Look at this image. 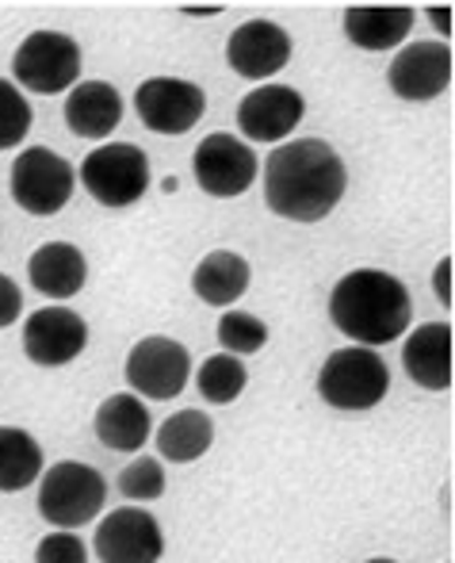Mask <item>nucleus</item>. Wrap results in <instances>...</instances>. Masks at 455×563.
Masks as SVG:
<instances>
[{"label":"nucleus","instance_id":"f257e3e1","mask_svg":"<svg viewBox=\"0 0 455 563\" xmlns=\"http://www.w3.org/2000/svg\"><path fill=\"white\" fill-rule=\"evenodd\" d=\"M348 188L341 154L322 139L284 142L265 162V203L287 223H322Z\"/></svg>","mask_w":455,"mask_h":563},{"label":"nucleus","instance_id":"f03ea898","mask_svg":"<svg viewBox=\"0 0 455 563\" xmlns=\"http://www.w3.org/2000/svg\"><path fill=\"white\" fill-rule=\"evenodd\" d=\"M330 319L356 345L379 349L410 330L413 299L398 276L382 273V268H353L333 288Z\"/></svg>","mask_w":455,"mask_h":563},{"label":"nucleus","instance_id":"7ed1b4c3","mask_svg":"<svg viewBox=\"0 0 455 563\" xmlns=\"http://www.w3.org/2000/svg\"><path fill=\"white\" fill-rule=\"evenodd\" d=\"M108 506V483L92 464L62 460L38 475V514L58 529H81Z\"/></svg>","mask_w":455,"mask_h":563},{"label":"nucleus","instance_id":"20e7f679","mask_svg":"<svg viewBox=\"0 0 455 563\" xmlns=\"http://www.w3.org/2000/svg\"><path fill=\"white\" fill-rule=\"evenodd\" d=\"M390 368L375 349H337L318 372V395L333 410H371L387 399Z\"/></svg>","mask_w":455,"mask_h":563},{"label":"nucleus","instance_id":"39448f33","mask_svg":"<svg viewBox=\"0 0 455 563\" xmlns=\"http://www.w3.org/2000/svg\"><path fill=\"white\" fill-rule=\"evenodd\" d=\"M81 185L103 208H131L149 192V157L134 142H108L81 162Z\"/></svg>","mask_w":455,"mask_h":563},{"label":"nucleus","instance_id":"423d86ee","mask_svg":"<svg viewBox=\"0 0 455 563\" xmlns=\"http://www.w3.org/2000/svg\"><path fill=\"white\" fill-rule=\"evenodd\" d=\"M15 85L43 97L69 92L81 77V46L62 31H31L12 58Z\"/></svg>","mask_w":455,"mask_h":563},{"label":"nucleus","instance_id":"0eeeda50","mask_svg":"<svg viewBox=\"0 0 455 563\" xmlns=\"http://www.w3.org/2000/svg\"><path fill=\"white\" fill-rule=\"evenodd\" d=\"M8 185H12V200L20 203L27 216L46 219V216H58V211L74 200L77 173L62 154H54V150H46V146H31L15 157Z\"/></svg>","mask_w":455,"mask_h":563},{"label":"nucleus","instance_id":"6e6552de","mask_svg":"<svg viewBox=\"0 0 455 563\" xmlns=\"http://www.w3.org/2000/svg\"><path fill=\"white\" fill-rule=\"evenodd\" d=\"M123 379L138 399L169 402L188 387L191 379V353L173 338H142L138 345L126 353Z\"/></svg>","mask_w":455,"mask_h":563},{"label":"nucleus","instance_id":"1a4fd4ad","mask_svg":"<svg viewBox=\"0 0 455 563\" xmlns=\"http://www.w3.org/2000/svg\"><path fill=\"white\" fill-rule=\"evenodd\" d=\"M191 173H196V185L203 188L207 196H214V200H234V196L249 192L260 165L249 142L219 131L199 142V150L191 154Z\"/></svg>","mask_w":455,"mask_h":563},{"label":"nucleus","instance_id":"9d476101","mask_svg":"<svg viewBox=\"0 0 455 563\" xmlns=\"http://www.w3.org/2000/svg\"><path fill=\"white\" fill-rule=\"evenodd\" d=\"M92 549L100 563H157L165 556L162 521L142 506H119L96 526Z\"/></svg>","mask_w":455,"mask_h":563},{"label":"nucleus","instance_id":"9b49d317","mask_svg":"<svg viewBox=\"0 0 455 563\" xmlns=\"http://www.w3.org/2000/svg\"><path fill=\"white\" fill-rule=\"evenodd\" d=\"M134 108L154 134H188L203 119L207 97L199 85L180 77H149L134 92Z\"/></svg>","mask_w":455,"mask_h":563},{"label":"nucleus","instance_id":"f8f14e48","mask_svg":"<svg viewBox=\"0 0 455 563\" xmlns=\"http://www.w3.org/2000/svg\"><path fill=\"white\" fill-rule=\"evenodd\" d=\"M387 85L395 97L410 104H429L452 85V46L448 43H410L395 54L387 69Z\"/></svg>","mask_w":455,"mask_h":563},{"label":"nucleus","instance_id":"ddd939ff","mask_svg":"<svg viewBox=\"0 0 455 563\" xmlns=\"http://www.w3.org/2000/svg\"><path fill=\"white\" fill-rule=\"evenodd\" d=\"M89 345V322L69 307H43L23 322V353L38 368H66Z\"/></svg>","mask_w":455,"mask_h":563},{"label":"nucleus","instance_id":"4468645a","mask_svg":"<svg viewBox=\"0 0 455 563\" xmlns=\"http://www.w3.org/2000/svg\"><path fill=\"white\" fill-rule=\"evenodd\" d=\"M226 62L237 77L268 81L273 74L291 62V35L273 20H249L230 35Z\"/></svg>","mask_w":455,"mask_h":563},{"label":"nucleus","instance_id":"2eb2a0df","mask_svg":"<svg viewBox=\"0 0 455 563\" xmlns=\"http://www.w3.org/2000/svg\"><path fill=\"white\" fill-rule=\"evenodd\" d=\"M307 115V100L291 85H260L237 104V126L253 142H279Z\"/></svg>","mask_w":455,"mask_h":563},{"label":"nucleus","instance_id":"dca6fc26","mask_svg":"<svg viewBox=\"0 0 455 563\" xmlns=\"http://www.w3.org/2000/svg\"><path fill=\"white\" fill-rule=\"evenodd\" d=\"M402 364L413 384L425 391H448L452 387V327L448 322H425L406 338Z\"/></svg>","mask_w":455,"mask_h":563},{"label":"nucleus","instance_id":"f3484780","mask_svg":"<svg viewBox=\"0 0 455 563\" xmlns=\"http://www.w3.org/2000/svg\"><path fill=\"white\" fill-rule=\"evenodd\" d=\"M27 280L35 291L51 299H74L89 280V261L77 245L69 242H46L31 253L27 261Z\"/></svg>","mask_w":455,"mask_h":563},{"label":"nucleus","instance_id":"a211bd4d","mask_svg":"<svg viewBox=\"0 0 455 563\" xmlns=\"http://www.w3.org/2000/svg\"><path fill=\"white\" fill-rule=\"evenodd\" d=\"M123 123V97L108 81H77L66 97V126L81 139H108Z\"/></svg>","mask_w":455,"mask_h":563},{"label":"nucleus","instance_id":"6ab92c4d","mask_svg":"<svg viewBox=\"0 0 455 563\" xmlns=\"http://www.w3.org/2000/svg\"><path fill=\"white\" fill-rule=\"evenodd\" d=\"M96 438L115 452H138L154 433V418H149L146 402L134 391L108 395L96 410Z\"/></svg>","mask_w":455,"mask_h":563},{"label":"nucleus","instance_id":"aec40b11","mask_svg":"<svg viewBox=\"0 0 455 563\" xmlns=\"http://www.w3.org/2000/svg\"><path fill=\"white\" fill-rule=\"evenodd\" d=\"M253 268L242 253L234 250H214L191 273V291L203 299L207 307H230L249 291Z\"/></svg>","mask_w":455,"mask_h":563},{"label":"nucleus","instance_id":"412c9836","mask_svg":"<svg viewBox=\"0 0 455 563\" xmlns=\"http://www.w3.org/2000/svg\"><path fill=\"white\" fill-rule=\"evenodd\" d=\"M413 31V8H348L345 35L360 51H395Z\"/></svg>","mask_w":455,"mask_h":563},{"label":"nucleus","instance_id":"4be33fe9","mask_svg":"<svg viewBox=\"0 0 455 563\" xmlns=\"http://www.w3.org/2000/svg\"><path fill=\"white\" fill-rule=\"evenodd\" d=\"M154 445L169 464H191V460L207 456V449L214 445V422L203 410H177L162 422Z\"/></svg>","mask_w":455,"mask_h":563},{"label":"nucleus","instance_id":"5701e85b","mask_svg":"<svg viewBox=\"0 0 455 563\" xmlns=\"http://www.w3.org/2000/svg\"><path fill=\"white\" fill-rule=\"evenodd\" d=\"M43 475V449L27 430L0 426V495L27 490Z\"/></svg>","mask_w":455,"mask_h":563},{"label":"nucleus","instance_id":"b1692460","mask_svg":"<svg viewBox=\"0 0 455 563\" xmlns=\"http://www.w3.org/2000/svg\"><path fill=\"white\" fill-rule=\"evenodd\" d=\"M249 384V372H245L242 356L234 353H214L199 364V376H196V387L211 407H230L237 395L245 391Z\"/></svg>","mask_w":455,"mask_h":563},{"label":"nucleus","instance_id":"393cba45","mask_svg":"<svg viewBox=\"0 0 455 563\" xmlns=\"http://www.w3.org/2000/svg\"><path fill=\"white\" fill-rule=\"evenodd\" d=\"M219 345L234 356L260 353L268 345V327L249 311H226L219 319Z\"/></svg>","mask_w":455,"mask_h":563},{"label":"nucleus","instance_id":"a878e982","mask_svg":"<svg viewBox=\"0 0 455 563\" xmlns=\"http://www.w3.org/2000/svg\"><path fill=\"white\" fill-rule=\"evenodd\" d=\"M165 467L162 460L154 456H138L134 464H126L119 472V495L131 498V503H154V498L165 495Z\"/></svg>","mask_w":455,"mask_h":563},{"label":"nucleus","instance_id":"bb28decb","mask_svg":"<svg viewBox=\"0 0 455 563\" xmlns=\"http://www.w3.org/2000/svg\"><path fill=\"white\" fill-rule=\"evenodd\" d=\"M31 104L23 100V92L12 81L0 77V154L12 146H20L31 131Z\"/></svg>","mask_w":455,"mask_h":563},{"label":"nucleus","instance_id":"cd10ccee","mask_svg":"<svg viewBox=\"0 0 455 563\" xmlns=\"http://www.w3.org/2000/svg\"><path fill=\"white\" fill-rule=\"evenodd\" d=\"M35 563H89V549L77 533H46L35 544Z\"/></svg>","mask_w":455,"mask_h":563},{"label":"nucleus","instance_id":"c85d7f7f","mask_svg":"<svg viewBox=\"0 0 455 563\" xmlns=\"http://www.w3.org/2000/svg\"><path fill=\"white\" fill-rule=\"evenodd\" d=\"M20 311H23V291L15 288L12 276L0 273V330L12 327V322L20 319Z\"/></svg>","mask_w":455,"mask_h":563},{"label":"nucleus","instance_id":"c756f323","mask_svg":"<svg viewBox=\"0 0 455 563\" xmlns=\"http://www.w3.org/2000/svg\"><path fill=\"white\" fill-rule=\"evenodd\" d=\"M433 291H436V299L444 303V311L452 307V257H444L441 265H436V273H433Z\"/></svg>","mask_w":455,"mask_h":563},{"label":"nucleus","instance_id":"7c9ffc66","mask_svg":"<svg viewBox=\"0 0 455 563\" xmlns=\"http://www.w3.org/2000/svg\"><path fill=\"white\" fill-rule=\"evenodd\" d=\"M429 15H433L436 31H441L444 43H448V35H452V8L448 4H444V8H429Z\"/></svg>","mask_w":455,"mask_h":563},{"label":"nucleus","instance_id":"2f4dec72","mask_svg":"<svg viewBox=\"0 0 455 563\" xmlns=\"http://www.w3.org/2000/svg\"><path fill=\"white\" fill-rule=\"evenodd\" d=\"M367 563H395V560H367Z\"/></svg>","mask_w":455,"mask_h":563}]
</instances>
